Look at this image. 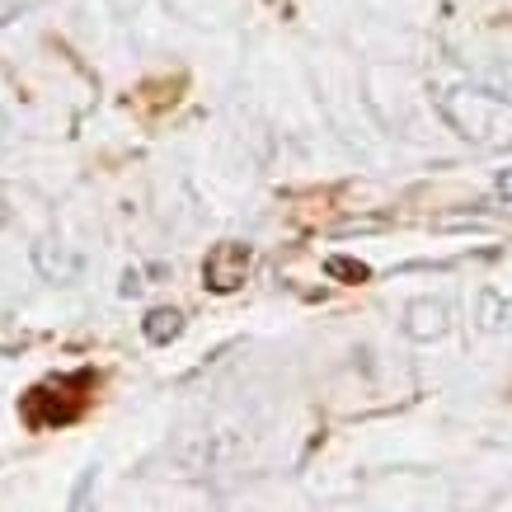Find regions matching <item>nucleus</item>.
Instances as JSON below:
<instances>
[{
    "label": "nucleus",
    "mask_w": 512,
    "mask_h": 512,
    "mask_svg": "<svg viewBox=\"0 0 512 512\" xmlns=\"http://www.w3.org/2000/svg\"><path fill=\"white\" fill-rule=\"evenodd\" d=\"M85 381H94L90 372H76V376H52V381H43V386H33L29 395H24V414L29 409H38V404H52V409H43L38 419H33V428H62V423L80 419V409H85V395H76V400H66L76 386H85Z\"/></svg>",
    "instance_id": "1"
},
{
    "label": "nucleus",
    "mask_w": 512,
    "mask_h": 512,
    "mask_svg": "<svg viewBox=\"0 0 512 512\" xmlns=\"http://www.w3.org/2000/svg\"><path fill=\"white\" fill-rule=\"evenodd\" d=\"M249 264H254V249L240 245V240H221V245H212L207 259H202V282L217 296H231L235 287L245 282Z\"/></svg>",
    "instance_id": "2"
},
{
    "label": "nucleus",
    "mask_w": 512,
    "mask_h": 512,
    "mask_svg": "<svg viewBox=\"0 0 512 512\" xmlns=\"http://www.w3.org/2000/svg\"><path fill=\"white\" fill-rule=\"evenodd\" d=\"M447 325H451V311H447V301H437V296H419V301L404 306V334L409 339L433 343L447 334Z\"/></svg>",
    "instance_id": "3"
},
{
    "label": "nucleus",
    "mask_w": 512,
    "mask_h": 512,
    "mask_svg": "<svg viewBox=\"0 0 512 512\" xmlns=\"http://www.w3.org/2000/svg\"><path fill=\"white\" fill-rule=\"evenodd\" d=\"M141 334H146V343H156V348H170L184 334V315L174 311V306H156V311L141 320Z\"/></svg>",
    "instance_id": "4"
},
{
    "label": "nucleus",
    "mask_w": 512,
    "mask_h": 512,
    "mask_svg": "<svg viewBox=\"0 0 512 512\" xmlns=\"http://www.w3.org/2000/svg\"><path fill=\"white\" fill-rule=\"evenodd\" d=\"M33 259H38V268H43L47 278H57V282H71L80 273V259H76V254H57V259H52V249H47V245L33 249Z\"/></svg>",
    "instance_id": "5"
},
{
    "label": "nucleus",
    "mask_w": 512,
    "mask_h": 512,
    "mask_svg": "<svg viewBox=\"0 0 512 512\" xmlns=\"http://www.w3.org/2000/svg\"><path fill=\"white\" fill-rule=\"evenodd\" d=\"M480 325L484 329H508L512 325V301L498 292H484L480 296Z\"/></svg>",
    "instance_id": "6"
},
{
    "label": "nucleus",
    "mask_w": 512,
    "mask_h": 512,
    "mask_svg": "<svg viewBox=\"0 0 512 512\" xmlns=\"http://www.w3.org/2000/svg\"><path fill=\"white\" fill-rule=\"evenodd\" d=\"M329 278H348V282H362L367 278V264H353V259H329L325 264Z\"/></svg>",
    "instance_id": "7"
},
{
    "label": "nucleus",
    "mask_w": 512,
    "mask_h": 512,
    "mask_svg": "<svg viewBox=\"0 0 512 512\" xmlns=\"http://www.w3.org/2000/svg\"><path fill=\"white\" fill-rule=\"evenodd\" d=\"M10 146H15V127H10V118L0 113V160L10 156Z\"/></svg>",
    "instance_id": "8"
},
{
    "label": "nucleus",
    "mask_w": 512,
    "mask_h": 512,
    "mask_svg": "<svg viewBox=\"0 0 512 512\" xmlns=\"http://www.w3.org/2000/svg\"><path fill=\"white\" fill-rule=\"evenodd\" d=\"M494 188H498V198H508V202H512V170L498 174V184H494Z\"/></svg>",
    "instance_id": "9"
}]
</instances>
